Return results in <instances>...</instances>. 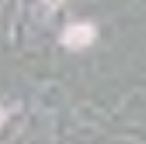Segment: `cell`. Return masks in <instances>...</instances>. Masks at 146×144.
<instances>
[{"label": "cell", "instance_id": "cell-1", "mask_svg": "<svg viewBox=\"0 0 146 144\" xmlns=\"http://www.w3.org/2000/svg\"><path fill=\"white\" fill-rule=\"evenodd\" d=\"M63 41H65V45H70V47H83V45H88L92 41V29L88 25H74V27H70V29L65 32Z\"/></svg>", "mask_w": 146, "mask_h": 144}, {"label": "cell", "instance_id": "cell-2", "mask_svg": "<svg viewBox=\"0 0 146 144\" xmlns=\"http://www.w3.org/2000/svg\"><path fill=\"white\" fill-rule=\"evenodd\" d=\"M5 122V113H2V108H0V124Z\"/></svg>", "mask_w": 146, "mask_h": 144}]
</instances>
